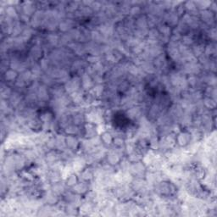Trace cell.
<instances>
[{
  "mask_svg": "<svg viewBox=\"0 0 217 217\" xmlns=\"http://www.w3.org/2000/svg\"><path fill=\"white\" fill-rule=\"evenodd\" d=\"M191 134L187 132H181L179 133L177 137H176V143H178V144L180 146H186L191 141Z\"/></svg>",
  "mask_w": 217,
  "mask_h": 217,
  "instance_id": "cell-1",
  "label": "cell"
},
{
  "mask_svg": "<svg viewBox=\"0 0 217 217\" xmlns=\"http://www.w3.org/2000/svg\"><path fill=\"white\" fill-rule=\"evenodd\" d=\"M65 142H66V147L71 150H74L75 149H77L78 143H79L77 137L73 135H70L67 137H65Z\"/></svg>",
  "mask_w": 217,
  "mask_h": 217,
  "instance_id": "cell-2",
  "label": "cell"
},
{
  "mask_svg": "<svg viewBox=\"0 0 217 217\" xmlns=\"http://www.w3.org/2000/svg\"><path fill=\"white\" fill-rule=\"evenodd\" d=\"M73 190L74 192H76L77 194H81L86 193L88 190V186L86 185L85 182H80V183H77L76 185L73 187Z\"/></svg>",
  "mask_w": 217,
  "mask_h": 217,
  "instance_id": "cell-3",
  "label": "cell"
},
{
  "mask_svg": "<svg viewBox=\"0 0 217 217\" xmlns=\"http://www.w3.org/2000/svg\"><path fill=\"white\" fill-rule=\"evenodd\" d=\"M81 85L85 89H89L93 85V80L88 74H84L81 77Z\"/></svg>",
  "mask_w": 217,
  "mask_h": 217,
  "instance_id": "cell-4",
  "label": "cell"
},
{
  "mask_svg": "<svg viewBox=\"0 0 217 217\" xmlns=\"http://www.w3.org/2000/svg\"><path fill=\"white\" fill-rule=\"evenodd\" d=\"M81 176L84 181H90L91 179L93 178L94 173L91 169H85L81 171Z\"/></svg>",
  "mask_w": 217,
  "mask_h": 217,
  "instance_id": "cell-5",
  "label": "cell"
},
{
  "mask_svg": "<svg viewBox=\"0 0 217 217\" xmlns=\"http://www.w3.org/2000/svg\"><path fill=\"white\" fill-rule=\"evenodd\" d=\"M73 26V22L71 20H65L59 24V29L63 32H67L69 31Z\"/></svg>",
  "mask_w": 217,
  "mask_h": 217,
  "instance_id": "cell-6",
  "label": "cell"
},
{
  "mask_svg": "<svg viewBox=\"0 0 217 217\" xmlns=\"http://www.w3.org/2000/svg\"><path fill=\"white\" fill-rule=\"evenodd\" d=\"M194 3L197 9H200L201 10L207 9L209 7H210V5H211V2H209V1H197Z\"/></svg>",
  "mask_w": 217,
  "mask_h": 217,
  "instance_id": "cell-7",
  "label": "cell"
},
{
  "mask_svg": "<svg viewBox=\"0 0 217 217\" xmlns=\"http://www.w3.org/2000/svg\"><path fill=\"white\" fill-rule=\"evenodd\" d=\"M101 140L105 144H110L113 142V137L110 133H108V131H104L101 135Z\"/></svg>",
  "mask_w": 217,
  "mask_h": 217,
  "instance_id": "cell-8",
  "label": "cell"
},
{
  "mask_svg": "<svg viewBox=\"0 0 217 217\" xmlns=\"http://www.w3.org/2000/svg\"><path fill=\"white\" fill-rule=\"evenodd\" d=\"M77 181H78V179H77V175L71 173V175L68 176L67 179H66V184L70 187H74L77 183Z\"/></svg>",
  "mask_w": 217,
  "mask_h": 217,
  "instance_id": "cell-9",
  "label": "cell"
},
{
  "mask_svg": "<svg viewBox=\"0 0 217 217\" xmlns=\"http://www.w3.org/2000/svg\"><path fill=\"white\" fill-rule=\"evenodd\" d=\"M6 14H7V16L11 19L15 18V17L17 16L16 9H14V6H8V7L6 8Z\"/></svg>",
  "mask_w": 217,
  "mask_h": 217,
  "instance_id": "cell-10",
  "label": "cell"
},
{
  "mask_svg": "<svg viewBox=\"0 0 217 217\" xmlns=\"http://www.w3.org/2000/svg\"><path fill=\"white\" fill-rule=\"evenodd\" d=\"M17 77V73L14 70H10V71H6L5 73V79L7 81H14L15 78Z\"/></svg>",
  "mask_w": 217,
  "mask_h": 217,
  "instance_id": "cell-11",
  "label": "cell"
},
{
  "mask_svg": "<svg viewBox=\"0 0 217 217\" xmlns=\"http://www.w3.org/2000/svg\"><path fill=\"white\" fill-rule=\"evenodd\" d=\"M203 104H204L205 107H207L208 108H215V101L212 99V98H206V99H204Z\"/></svg>",
  "mask_w": 217,
  "mask_h": 217,
  "instance_id": "cell-12",
  "label": "cell"
},
{
  "mask_svg": "<svg viewBox=\"0 0 217 217\" xmlns=\"http://www.w3.org/2000/svg\"><path fill=\"white\" fill-rule=\"evenodd\" d=\"M65 131L67 132L69 135H73L75 136V134L78 133L79 129L77 126H68L65 129Z\"/></svg>",
  "mask_w": 217,
  "mask_h": 217,
  "instance_id": "cell-13",
  "label": "cell"
},
{
  "mask_svg": "<svg viewBox=\"0 0 217 217\" xmlns=\"http://www.w3.org/2000/svg\"><path fill=\"white\" fill-rule=\"evenodd\" d=\"M149 38L150 39H154V40H157L159 36V32L156 29H151L149 32H148Z\"/></svg>",
  "mask_w": 217,
  "mask_h": 217,
  "instance_id": "cell-14",
  "label": "cell"
},
{
  "mask_svg": "<svg viewBox=\"0 0 217 217\" xmlns=\"http://www.w3.org/2000/svg\"><path fill=\"white\" fill-rule=\"evenodd\" d=\"M186 9L190 10L191 12H193V11H196L197 10V8H196V5H195L194 2H187L184 5Z\"/></svg>",
  "mask_w": 217,
  "mask_h": 217,
  "instance_id": "cell-15",
  "label": "cell"
},
{
  "mask_svg": "<svg viewBox=\"0 0 217 217\" xmlns=\"http://www.w3.org/2000/svg\"><path fill=\"white\" fill-rule=\"evenodd\" d=\"M141 11V8L139 6H132L131 9H130V14H131L132 16H135V15H137L138 14L140 13Z\"/></svg>",
  "mask_w": 217,
  "mask_h": 217,
  "instance_id": "cell-16",
  "label": "cell"
},
{
  "mask_svg": "<svg viewBox=\"0 0 217 217\" xmlns=\"http://www.w3.org/2000/svg\"><path fill=\"white\" fill-rule=\"evenodd\" d=\"M182 42H183V45L185 46H187V45H190V44H192L193 42V38L192 37H190L189 36H183V38H182Z\"/></svg>",
  "mask_w": 217,
  "mask_h": 217,
  "instance_id": "cell-17",
  "label": "cell"
},
{
  "mask_svg": "<svg viewBox=\"0 0 217 217\" xmlns=\"http://www.w3.org/2000/svg\"><path fill=\"white\" fill-rule=\"evenodd\" d=\"M113 142L115 145L117 146V147H121V146L124 144V140L122 139L121 137H115V139H113Z\"/></svg>",
  "mask_w": 217,
  "mask_h": 217,
  "instance_id": "cell-18",
  "label": "cell"
}]
</instances>
